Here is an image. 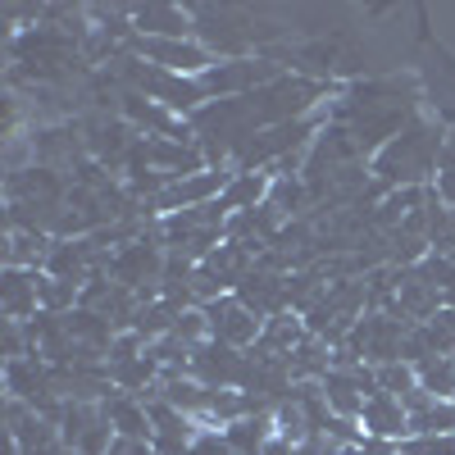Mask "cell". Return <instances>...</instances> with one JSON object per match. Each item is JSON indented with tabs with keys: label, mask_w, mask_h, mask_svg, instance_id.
Wrapping results in <instances>:
<instances>
[{
	"label": "cell",
	"mask_w": 455,
	"mask_h": 455,
	"mask_svg": "<svg viewBox=\"0 0 455 455\" xmlns=\"http://www.w3.org/2000/svg\"><path fill=\"white\" fill-rule=\"evenodd\" d=\"M455 433V401H428L410 414V437H446Z\"/></svg>",
	"instance_id": "obj_19"
},
{
	"label": "cell",
	"mask_w": 455,
	"mask_h": 455,
	"mask_svg": "<svg viewBox=\"0 0 455 455\" xmlns=\"http://www.w3.org/2000/svg\"><path fill=\"white\" fill-rule=\"evenodd\" d=\"M433 160H442V156H437V137H433V128L414 124V128H405L401 137H392L383 150H378L373 173H378V178H387V182H424L428 169H433Z\"/></svg>",
	"instance_id": "obj_1"
},
{
	"label": "cell",
	"mask_w": 455,
	"mask_h": 455,
	"mask_svg": "<svg viewBox=\"0 0 455 455\" xmlns=\"http://www.w3.org/2000/svg\"><path fill=\"white\" fill-rule=\"evenodd\" d=\"M296 201H300V182L283 178V182L274 187V192H269V201H264V205H274L278 214H291V210H296Z\"/></svg>",
	"instance_id": "obj_26"
},
{
	"label": "cell",
	"mask_w": 455,
	"mask_h": 455,
	"mask_svg": "<svg viewBox=\"0 0 455 455\" xmlns=\"http://www.w3.org/2000/svg\"><path fill=\"white\" fill-rule=\"evenodd\" d=\"M128 78L146 92V100L156 105H169V109H196L205 100V87L182 78V73H169V68H156V64H137L128 60Z\"/></svg>",
	"instance_id": "obj_4"
},
{
	"label": "cell",
	"mask_w": 455,
	"mask_h": 455,
	"mask_svg": "<svg viewBox=\"0 0 455 455\" xmlns=\"http://www.w3.org/2000/svg\"><path fill=\"white\" fill-rule=\"evenodd\" d=\"M419 387V373H414L410 360H396V364H383L378 369V392H392V396H405Z\"/></svg>",
	"instance_id": "obj_20"
},
{
	"label": "cell",
	"mask_w": 455,
	"mask_h": 455,
	"mask_svg": "<svg viewBox=\"0 0 455 455\" xmlns=\"http://www.w3.org/2000/svg\"><path fill=\"white\" fill-rule=\"evenodd\" d=\"M264 196H269V173H237L233 182L223 187V196H219V205L223 210H255Z\"/></svg>",
	"instance_id": "obj_17"
},
{
	"label": "cell",
	"mask_w": 455,
	"mask_h": 455,
	"mask_svg": "<svg viewBox=\"0 0 455 455\" xmlns=\"http://www.w3.org/2000/svg\"><path fill=\"white\" fill-rule=\"evenodd\" d=\"M401 455H455V433H446V437H410L401 446Z\"/></svg>",
	"instance_id": "obj_24"
},
{
	"label": "cell",
	"mask_w": 455,
	"mask_h": 455,
	"mask_svg": "<svg viewBox=\"0 0 455 455\" xmlns=\"http://www.w3.org/2000/svg\"><path fill=\"white\" fill-rule=\"evenodd\" d=\"M419 373V387L437 401H455V355H428L414 364Z\"/></svg>",
	"instance_id": "obj_18"
},
{
	"label": "cell",
	"mask_w": 455,
	"mask_h": 455,
	"mask_svg": "<svg viewBox=\"0 0 455 455\" xmlns=\"http://www.w3.org/2000/svg\"><path fill=\"white\" fill-rule=\"evenodd\" d=\"M150 414V428H156V437H150V451L156 455H187L192 451V419H187L182 410H173L169 401H150L146 405Z\"/></svg>",
	"instance_id": "obj_8"
},
{
	"label": "cell",
	"mask_w": 455,
	"mask_h": 455,
	"mask_svg": "<svg viewBox=\"0 0 455 455\" xmlns=\"http://www.w3.org/2000/svg\"><path fill=\"white\" fill-rule=\"evenodd\" d=\"M323 87L319 83H291V78H278V83H269V87H259V92H251L246 96V105H251V119L255 124H291L296 114H306L310 105H315V96H319Z\"/></svg>",
	"instance_id": "obj_2"
},
{
	"label": "cell",
	"mask_w": 455,
	"mask_h": 455,
	"mask_svg": "<svg viewBox=\"0 0 455 455\" xmlns=\"http://www.w3.org/2000/svg\"><path fill=\"white\" fill-rule=\"evenodd\" d=\"M437 300H442V287H433L428 278H419V274H405L401 283H396V315L401 319H433L437 315Z\"/></svg>",
	"instance_id": "obj_12"
},
{
	"label": "cell",
	"mask_w": 455,
	"mask_h": 455,
	"mask_svg": "<svg viewBox=\"0 0 455 455\" xmlns=\"http://www.w3.org/2000/svg\"><path fill=\"white\" fill-rule=\"evenodd\" d=\"M205 319H210V337L223 341V347H251V341H259V332H264V319L255 310H246L237 296L210 300Z\"/></svg>",
	"instance_id": "obj_6"
},
{
	"label": "cell",
	"mask_w": 455,
	"mask_h": 455,
	"mask_svg": "<svg viewBox=\"0 0 455 455\" xmlns=\"http://www.w3.org/2000/svg\"><path fill=\"white\" fill-rule=\"evenodd\" d=\"M237 300L246 310H255L259 319L269 315V310H278L283 300H287V278H278V274H269L264 264H255V269L237 283Z\"/></svg>",
	"instance_id": "obj_11"
},
{
	"label": "cell",
	"mask_w": 455,
	"mask_h": 455,
	"mask_svg": "<svg viewBox=\"0 0 455 455\" xmlns=\"http://www.w3.org/2000/svg\"><path fill=\"white\" fill-rule=\"evenodd\" d=\"M36 291H42V306H46V315H55L60 306H68L73 296H78V283H64V278H36Z\"/></svg>",
	"instance_id": "obj_22"
},
{
	"label": "cell",
	"mask_w": 455,
	"mask_h": 455,
	"mask_svg": "<svg viewBox=\"0 0 455 455\" xmlns=\"http://www.w3.org/2000/svg\"><path fill=\"white\" fill-rule=\"evenodd\" d=\"M405 319H392V315H369L351 328V355H364L373 360L378 369L383 364H396L405 355Z\"/></svg>",
	"instance_id": "obj_3"
},
{
	"label": "cell",
	"mask_w": 455,
	"mask_h": 455,
	"mask_svg": "<svg viewBox=\"0 0 455 455\" xmlns=\"http://www.w3.org/2000/svg\"><path fill=\"white\" fill-rule=\"evenodd\" d=\"M109 274L119 278V287H137V283H146V278H156V274H160V255H156V246L132 242L124 255H114V259H109Z\"/></svg>",
	"instance_id": "obj_15"
},
{
	"label": "cell",
	"mask_w": 455,
	"mask_h": 455,
	"mask_svg": "<svg viewBox=\"0 0 455 455\" xmlns=\"http://www.w3.org/2000/svg\"><path fill=\"white\" fill-rule=\"evenodd\" d=\"M124 105H128V114H132L137 124H146V128H156V132H169V137L178 132V124L169 119V114H164V109H160L156 100H146V96H137V92H132V96H128Z\"/></svg>",
	"instance_id": "obj_21"
},
{
	"label": "cell",
	"mask_w": 455,
	"mask_h": 455,
	"mask_svg": "<svg viewBox=\"0 0 455 455\" xmlns=\"http://www.w3.org/2000/svg\"><path fill=\"white\" fill-rule=\"evenodd\" d=\"M119 146H124V128L119 124H105V119L92 124V150L96 156H114Z\"/></svg>",
	"instance_id": "obj_23"
},
{
	"label": "cell",
	"mask_w": 455,
	"mask_h": 455,
	"mask_svg": "<svg viewBox=\"0 0 455 455\" xmlns=\"http://www.w3.org/2000/svg\"><path fill=\"white\" fill-rule=\"evenodd\" d=\"M137 55H146L156 68L182 73V78L210 68V51L196 46V42H156V36H137Z\"/></svg>",
	"instance_id": "obj_7"
},
{
	"label": "cell",
	"mask_w": 455,
	"mask_h": 455,
	"mask_svg": "<svg viewBox=\"0 0 455 455\" xmlns=\"http://www.w3.org/2000/svg\"><path fill=\"white\" fill-rule=\"evenodd\" d=\"M105 455H156V451H150L146 442H132V437H114V446Z\"/></svg>",
	"instance_id": "obj_27"
},
{
	"label": "cell",
	"mask_w": 455,
	"mask_h": 455,
	"mask_svg": "<svg viewBox=\"0 0 455 455\" xmlns=\"http://www.w3.org/2000/svg\"><path fill=\"white\" fill-rule=\"evenodd\" d=\"M100 414H105V419L114 424V433H119V437H132V442H150V437H156V428H150V414H146V405H137L132 396H109Z\"/></svg>",
	"instance_id": "obj_14"
},
{
	"label": "cell",
	"mask_w": 455,
	"mask_h": 455,
	"mask_svg": "<svg viewBox=\"0 0 455 455\" xmlns=\"http://www.w3.org/2000/svg\"><path fill=\"white\" fill-rule=\"evenodd\" d=\"M437 187H442V196L455 205V141L442 146V160H437Z\"/></svg>",
	"instance_id": "obj_25"
},
{
	"label": "cell",
	"mask_w": 455,
	"mask_h": 455,
	"mask_svg": "<svg viewBox=\"0 0 455 455\" xmlns=\"http://www.w3.org/2000/svg\"><path fill=\"white\" fill-rule=\"evenodd\" d=\"M132 23L141 32H150L156 42H182V32L192 28V14L173 10V5H141V10H132Z\"/></svg>",
	"instance_id": "obj_13"
},
{
	"label": "cell",
	"mask_w": 455,
	"mask_h": 455,
	"mask_svg": "<svg viewBox=\"0 0 455 455\" xmlns=\"http://www.w3.org/2000/svg\"><path fill=\"white\" fill-rule=\"evenodd\" d=\"M278 83V64H264V60H228V64H210L201 73V87L205 96H251L259 87Z\"/></svg>",
	"instance_id": "obj_5"
},
{
	"label": "cell",
	"mask_w": 455,
	"mask_h": 455,
	"mask_svg": "<svg viewBox=\"0 0 455 455\" xmlns=\"http://www.w3.org/2000/svg\"><path fill=\"white\" fill-rule=\"evenodd\" d=\"M223 187H228V173H214V169L210 173H187V178L164 187V192L156 196V205L169 210V214H178V205L196 210V205H210V196H223Z\"/></svg>",
	"instance_id": "obj_9"
},
{
	"label": "cell",
	"mask_w": 455,
	"mask_h": 455,
	"mask_svg": "<svg viewBox=\"0 0 455 455\" xmlns=\"http://www.w3.org/2000/svg\"><path fill=\"white\" fill-rule=\"evenodd\" d=\"M360 424L369 428V437H383V442H392V437H410V414H405L401 396H392V392H373V396L364 401Z\"/></svg>",
	"instance_id": "obj_10"
},
{
	"label": "cell",
	"mask_w": 455,
	"mask_h": 455,
	"mask_svg": "<svg viewBox=\"0 0 455 455\" xmlns=\"http://www.w3.org/2000/svg\"><path fill=\"white\" fill-rule=\"evenodd\" d=\"M36 278H42V274H23V269H10L5 274V315H10V323H23L36 306H42Z\"/></svg>",
	"instance_id": "obj_16"
}]
</instances>
